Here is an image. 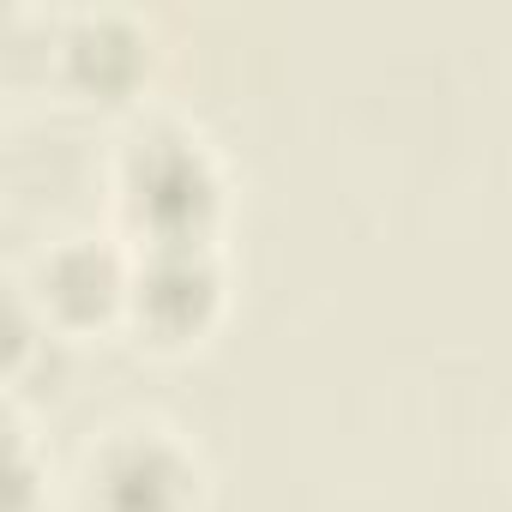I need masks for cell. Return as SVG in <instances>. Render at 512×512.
Masks as SVG:
<instances>
[{"label": "cell", "mask_w": 512, "mask_h": 512, "mask_svg": "<svg viewBox=\"0 0 512 512\" xmlns=\"http://www.w3.org/2000/svg\"><path fill=\"white\" fill-rule=\"evenodd\" d=\"M79 512H199L205 506V458L169 422H115L103 428L73 476Z\"/></svg>", "instance_id": "2"}, {"label": "cell", "mask_w": 512, "mask_h": 512, "mask_svg": "<svg viewBox=\"0 0 512 512\" xmlns=\"http://www.w3.org/2000/svg\"><path fill=\"white\" fill-rule=\"evenodd\" d=\"M67 350H73V338H61V332L43 320V308L31 302V290L13 284V290H7V332H0V368H7L13 404H25V392H37V386L61 392V380H67Z\"/></svg>", "instance_id": "6"}, {"label": "cell", "mask_w": 512, "mask_h": 512, "mask_svg": "<svg viewBox=\"0 0 512 512\" xmlns=\"http://www.w3.org/2000/svg\"><path fill=\"white\" fill-rule=\"evenodd\" d=\"M229 308V260L217 241H157L133 247L127 326L157 350H187L217 332Z\"/></svg>", "instance_id": "3"}, {"label": "cell", "mask_w": 512, "mask_h": 512, "mask_svg": "<svg viewBox=\"0 0 512 512\" xmlns=\"http://www.w3.org/2000/svg\"><path fill=\"white\" fill-rule=\"evenodd\" d=\"M109 205L127 247L217 241L229 211V169L217 145L181 115H133L109 151Z\"/></svg>", "instance_id": "1"}, {"label": "cell", "mask_w": 512, "mask_h": 512, "mask_svg": "<svg viewBox=\"0 0 512 512\" xmlns=\"http://www.w3.org/2000/svg\"><path fill=\"white\" fill-rule=\"evenodd\" d=\"M157 61V31L133 7H79L49 31V73L85 103H139Z\"/></svg>", "instance_id": "5"}, {"label": "cell", "mask_w": 512, "mask_h": 512, "mask_svg": "<svg viewBox=\"0 0 512 512\" xmlns=\"http://www.w3.org/2000/svg\"><path fill=\"white\" fill-rule=\"evenodd\" d=\"M43 488H49V464L31 446L25 410L13 404L7 410V512H37L43 506Z\"/></svg>", "instance_id": "7"}, {"label": "cell", "mask_w": 512, "mask_h": 512, "mask_svg": "<svg viewBox=\"0 0 512 512\" xmlns=\"http://www.w3.org/2000/svg\"><path fill=\"white\" fill-rule=\"evenodd\" d=\"M31 290V302L43 308V320L61 338H91L109 326H127V290H133V247L127 235H97V229H73L55 235L31 272L19 278Z\"/></svg>", "instance_id": "4"}]
</instances>
